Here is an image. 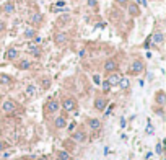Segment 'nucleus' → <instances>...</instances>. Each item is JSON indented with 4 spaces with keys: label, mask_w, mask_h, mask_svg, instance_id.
I'll return each mask as SVG.
<instances>
[{
    "label": "nucleus",
    "mask_w": 166,
    "mask_h": 160,
    "mask_svg": "<svg viewBox=\"0 0 166 160\" xmlns=\"http://www.w3.org/2000/svg\"><path fill=\"white\" fill-rule=\"evenodd\" d=\"M68 20H70V17H68V15H64V17H60V20H59V21L62 23V21H68Z\"/></svg>",
    "instance_id": "c756f323"
},
{
    "label": "nucleus",
    "mask_w": 166,
    "mask_h": 160,
    "mask_svg": "<svg viewBox=\"0 0 166 160\" xmlns=\"http://www.w3.org/2000/svg\"><path fill=\"white\" fill-rule=\"evenodd\" d=\"M99 85H101V88H103V91H104V93H108V91L112 88V87H111V85H109V83H108V80H104V82H101Z\"/></svg>",
    "instance_id": "393cba45"
},
{
    "label": "nucleus",
    "mask_w": 166,
    "mask_h": 160,
    "mask_svg": "<svg viewBox=\"0 0 166 160\" xmlns=\"http://www.w3.org/2000/svg\"><path fill=\"white\" fill-rule=\"evenodd\" d=\"M3 11H5L7 15L13 13V11H15V3L13 2H7L5 5H3Z\"/></svg>",
    "instance_id": "6ab92c4d"
},
{
    "label": "nucleus",
    "mask_w": 166,
    "mask_h": 160,
    "mask_svg": "<svg viewBox=\"0 0 166 160\" xmlns=\"http://www.w3.org/2000/svg\"><path fill=\"white\" fill-rule=\"evenodd\" d=\"M86 123H88V127H90L91 131H99L101 129V121L98 118H90Z\"/></svg>",
    "instance_id": "6e6552de"
},
{
    "label": "nucleus",
    "mask_w": 166,
    "mask_h": 160,
    "mask_svg": "<svg viewBox=\"0 0 166 160\" xmlns=\"http://www.w3.org/2000/svg\"><path fill=\"white\" fill-rule=\"evenodd\" d=\"M23 36H25L26 39H31L36 36V30L34 28H28V30H25V33H23Z\"/></svg>",
    "instance_id": "5701e85b"
},
{
    "label": "nucleus",
    "mask_w": 166,
    "mask_h": 160,
    "mask_svg": "<svg viewBox=\"0 0 166 160\" xmlns=\"http://www.w3.org/2000/svg\"><path fill=\"white\" fill-rule=\"evenodd\" d=\"M117 3H119V5H127L129 3V0H116Z\"/></svg>",
    "instance_id": "7c9ffc66"
},
{
    "label": "nucleus",
    "mask_w": 166,
    "mask_h": 160,
    "mask_svg": "<svg viewBox=\"0 0 166 160\" xmlns=\"http://www.w3.org/2000/svg\"><path fill=\"white\" fill-rule=\"evenodd\" d=\"M3 30H5V23L0 21V31H3Z\"/></svg>",
    "instance_id": "72a5a7b5"
},
{
    "label": "nucleus",
    "mask_w": 166,
    "mask_h": 160,
    "mask_svg": "<svg viewBox=\"0 0 166 160\" xmlns=\"http://www.w3.org/2000/svg\"><path fill=\"white\" fill-rule=\"evenodd\" d=\"M65 126H67V119L64 118V116L55 118V121H54V127H55V129H64Z\"/></svg>",
    "instance_id": "ddd939ff"
},
{
    "label": "nucleus",
    "mask_w": 166,
    "mask_h": 160,
    "mask_svg": "<svg viewBox=\"0 0 166 160\" xmlns=\"http://www.w3.org/2000/svg\"><path fill=\"white\" fill-rule=\"evenodd\" d=\"M147 133H148V134L153 133V127H152V124H150V123H148V126H147Z\"/></svg>",
    "instance_id": "2f4dec72"
},
{
    "label": "nucleus",
    "mask_w": 166,
    "mask_h": 160,
    "mask_svg": "<svg viewBox=\"0 0 166 160\" xmlns=\"http://www.w3.org/2000/svg\"><path fill=\"white\" fill-rule=\"evenodd\" d=\"M18 69H21V70H28V69H31V62L28 61V59H23V61L18 64Z\"/></svg>",
    "instance_id": "4be33fe9"
},
{
    "label": "nucleus",
    "mask_w": 166,
    "mask_h": 160,
    "mask_svg": "<svg viewBox=\"0 0 166 160\" xmlns=\"http://www.w3.org/2000/svg\"><path fill=\"white\" fill-rule=\"evenodd\" d=\"M96 3H98L96 0H88V7H91V8H95V7H96Z\"/></svg>",
    "instance_id": "c85d7f7f"
},
{
    "label": "nucleus",
    "mask_w": 166,
    "mask_h": 160,
    "mask_svg": "<svg viewBox=\"0 0 166 160\" xmlns=\"http://www.w3.org/2000/svg\"><path fill=\"white\" fill-rule=\"evenodd\" d=\"M62 108H64L65 111H74L75 108H77V100L72 98V97L64 98V100H62Z\"/></svg>",
    "instance_id": "f257e3e1"
},
{
    "label": "nucleus",
    "mask_w": 166,
    "mask_h": 160,
    "mask_svg": "<svg viewBox=\"0 0 166 160\" xmlns=\"http://www.w3.org/2000/svg\"><path fill=\"white\" fill-rule=\"evenodd\" d=\"M57 160H72V157H70V154H68L67 150L60 149V150L57 152Z\"/></svg>",
    "instance_id": "f3484780"
},
{
    "label": "nucleus",
    "mask_w": 166,
    "mask_h": 160,
    "mask_svg": "<svg viewBox=\"0 0 166 160\" xmlns=\"http://www.w3.org/2000/svg\"><path fill=\"white\" fill-rule=\"evenodd\" d=\"M85 54H86V53H85V49H82V51L78 53V56H80V57H85Z\"/></svg>",
    "instance_id": "f704fd0d"
},
{
    "label": "nucleus",
    "mask_w": 166,
    "mask_h": 160,
    "mask_svg": "<svg viewBox=\"0 0 166 160\" xmlns=\"http://www.w3.org/2000/svg\"><path fill=\"white\" fill-rule=\"evenodd\" d=\"M129 85H130V82H129V78H125V77H122V78L119 80V83H117V87H119V88H122V90L129 88Z\"/></svg>",
    "instance_id": "412c9836"
},
{
    "label": "nucleus",
    "mask_w": 166,
    "mask_h": 160,
    "mask_svg": "<svg viewBox=\"0 0 166 160\" xmlns=\"http://www.w3.org/2000/svg\"><path fill=\"white\" fill-rule=\"evenodd\" d=\"M2 110H3V113L10 114V113H13V111L17 110V103H15L13 100H7V101L2 103Z\"/></svg>",
    "instance_id": "f03ea898"
},
{
    "label": "nucleus",
    "mask_w": 166,
    "mask_h": 160,
    "mask_svg": "<svg viewBox=\"0 0 166 160\" xmlns=\"http://www.w3.org/2000/svg\"><path fill=\"white\" fill-rule=\"evenodd\" d=\"M38 160H47V158H46V157H39Z\"/></svg>",
    "instance_id": "e433bc0d"
},
{
    "label": "nucleus",
    "mask_w": 166,
    "mask_h": 160,
    "mask_svg": "<svg viewBox=\"0 0 166 160\" xmlns=\"http://www.w3.org/2000/svg\"><path fill=\"white\" fill-rule=\"evenodd\" d=\"M59 108H60V103L57 101V100H51V101L46 105V111L49 114H54V113H57V111H59Z\"/></svg>",
    "instance_id": "7ed1b4c3"
},
{
    "label": "nucleus",
    "mask_w": 166,
    "mask_h": 160,
    "mask_svg": "<svg viewBox=\"0 0 166 160\" xmlns=\"http://www.w3.org/2000/svg\"><path fill=\"white\" fill-rule=\"evenodd\" d=\"M49 85H51V80L44 78V80H42V87H44V88H47V87H49Z\"/></svg>",
    "instance_id": "cd10ccee"
},
{
    "label": "nucleus",
    "mask_w": 166,
    "mask_h": 160,
    "mask_svg": "<svg viewBox=\"0 0 166 160\" xmlns=\"http://www.w3.org/2000/svg\"><path fill=\"white\" fill-rule=\"evenodd\" d=\"M11 83V77L7 74H0V85H10Z\"/></svg>",
    "instance_id": "aec40b11"
},
{
    "label": "nucleus",
    "mask_w": 166,
    "mask_h": 160,
    "mask_svg": "<svg viewBox=\"0 0 166 160\" xmlns=\"http://www.w3.org/2000/svg\"><path fill=\"white\" fill-rule=\"evenodd\" d=\"M116 70H117V62L114 59H108V61L104 62V72L111 74V72H116Z\"/></svg>",
    "instance_id": "39448f33"
},
{
    "label": "nucleus",
    "mask_w": 166,
    "mask_h": 160,
    "mask_svg": "<svg viewBox=\"0 0 166 160\" xmlns=\"http://www.w3.org/2000/svg\"><path fill=\"white\" fill-rule=\"evenodd\" d=\"M0 105H2V101H0Z\"/></svg>",
    "instance_id": "4c0bfd02"
},
{
    "label": "nucleus",
    "mask_w": 166,
    "mask_h": 160,
    "mask_svg": "<svg viewBox=\"0 0 166 160\" xmlns=\"http://www.w3.org/2000/svg\"><path fill=\"white\" fill-rule=\"evenodd\" d=\"M121 78H122V75H121L119 72H111V74H109V77H108V83L111 87H117V83H119Z\"/></svg>",
    "instance_id": "20e7f679"
},
{
    "label": "nucleus",
    "mask_w": 166,
    "mask_h": 160,
    "mask_svg": "<svg viewBox=\"0 0 166 160\" xmlns=\"http://www.w3.org/2000/svg\"><path fill=\"white\" fill-rule=\"evenodd\" d=\"M152 41L155 43V44H163V41H164V36H163V33L161 31H156V33H153V36H152Z\"/></svg>",
    "instance_id": "4468645a"
},
{
    "label": "nucleus",
    "mask_w": 166,
    "mask_h": 160,
    "mask_svg": "<svg viewBox=\"0 0 166 160\" xmlns=\"http://www.w3.org/2000/svg\"><path fill=\"white\" fill-rule=\"evenodd\" d=\"M72 137H74V141L75 142H85L86 141V133H85V131H75L74 134H72Z\"/></svg>",
    "instance_id": "9d476101"
},
{
    "label": "nucleus",
    "mask_w": 166,
    "mask_h": 160,
    "mask_svg": "<svg viewBox=\"0 0 166 160\" xmlns=\"http://www.w3.org/2000/svg\"><path fill=\"white\" fill-rule=\"evenodd\" d=\"M143 69H145V66H143V62L142 61H133L132 62V66H130V72L132 74H140V72H143Z\"/></svg>",
    "instance_id": "423d86ee"
},
{
    "label": "nucleus",
    "mask_w": 166,
    "mask_h": 160,
    "mask_svg": "<svg viewBox=\"0 0 166 160\" xmlns=\"http://www.w3.org/2000/svg\"><path fill=\"white\" fill-rule=\"evenodd\" d=\"M155 152H156V154H163V144H161V142H158V144H156Z\"/></svg>",
    "instance_id": "a878e982"
},
{
    "label": "nucleus",
    "mask_w": 166,
    "mask_h": 160,
    "mask_svg": "<svg viewBox=\"0 0 166 160\" xmlns=\"http://www.w3.org/2000/svg\"><path fill=\"white\" fill-rule=\"evenodd\" d=\"M55 5H57V7H65V2H64V0H59Z\"/></svg>",
    "instance_id": "473e14b6"
},
{
    "label": "nucleus",
    "mask_w": 166,
    "mask_h": 160,
    "mask_svg": "<svg viewBox=\"0 0 166 160\" xmlns=\"http://www.w3.org/2000/svg\"><path fill=\"white\" fill-rule=\"evenodd\" d=\"M17 57H18V49H15V47L7 49V53H5V59H7V61H15Z\"/></svg>",
    "instance_id": "f8f14e48"
},
{
    "label": "nucleus",
    "mask_w": 166,
    "mask_h": 160,
    "mask_svg": "<svg viewBox=\"0 0 166 160\" xmlns=\"http://www.w3.org/2000/svg\"><path fill=\"white\" fill-rule=\"evenodd\" d=\"M155 101H156V105H160V106H163L164 103H166V95H164V91H163V90H160V91L156 93Z\"/></svg>",
    "instance_id": "dca6fc26"
},
{
    "label": "nucleus",
    "mask_w": 166,
    "mask_h": 160,
    "mask_svg": "<svg viewBox=\"0 0 166 160\" xmlns=\"http://www.w3.org/2000/svg\"><path fill=\"white\" fill-rule=\"evenodd\" d=\"M106 106H108V100L106 98H103V97H98L95 100V108L98 111H104L106 110Z\"/></svg>",
    "instance_id": "0eeeda50"
},
{
    "label": "nucleus",
    "mask_w": 166,
    "mask_h": 160,
    "mask_svg": "<svg viewBox=\"0 0 166 160\" xmlns=\"http://www.w3.org/2000/svg\"><path fill=\"white\" fill-rule=\"evenodd\" d=\"M31 21L36 23V25H39V23L42 21V15H41V13H34L33 17H31Z\"/></svg>",
    "instance_id": "b1692460"
},
{
    "label": "nucleus",
    "mask_w": 166,
    "mask_h": 160,
    "mask_svg": "<svg viewBox=\"0 0 166 160\" xmlns=\"http://www.w3.org/2000/svg\"><path fill=\"white\" fill-rule=\"evenodd\" d=\"M93 82H95L96 85H99V83H101V78H99V75H98V74L93 75Z\"/></svg>",
    "instance_id": "bb28decb"
},
{
    "label": "nucleus",
    "mask_w": 166,
    "mask_h": 160,
    "mask_svg": "<svg viewBox=\"0 0 166 160\" xmlns=\"http://www.w3.org/2000/svg\"><path fill=\"white\" fill-rule=\"evenodd\" d=\"M54 41H55V44H57V46L65 44V43H67V34H65V33H55Z\"/></svg>",
    "instance_id": "9b49d317"
},
{
    "label": "nucleus",
    "mask_w": 166,
    "mask_h": 160,
    "mask_svg": "<svg viewBox=\"0 0 166 160\" xmlns=\"http://www.w3.org/2000/svg\"><path fill=\"white\" fill-rule=\"evenodd\" d=\"M25 93H26V97H34V95H36V85H33V83L26 85Z\"/></svg>",
    "instance_id": "a211bd4d"
},
{
    "label": "nucleus",
    "mask_w": 166,
    "mask_h": 160,
    "mask_svg": "<svg viewBox=\"0 0 166 160\" xmlns=\"http://www.w3.org/2000/svg\"><path fill=\"white\" fill-rule=\"evenodd\" d=\"M28 53L33 54L34 57H39V56H41V47H39L38 44H30L28 46Z\"/></svg>",
    "instance_id": "2eb2a0df"
},
{
    "label": "nucleus",
    "mask_w": 166,
    "mask_h": 160,
    "mask_svg": "<svg viewBox=\"0 0 166 160\" xmlns=\"http://www.w3.org/2000/svg\"><path fill=\"white\" fill-rule=\"evenodd\" d=\"M127 10L130 17H139L140 15V7L137 3H127Z\"/></svg>",
    "instance_id": "1a4fd4ad"
},
{
    "label": "nucleus",
    "mask_w": 166,
    "mask_h": 160,
    "mask_svg": "<svg viewBox=\"0 0 166 160\" xmlns=\"http://www.w3.org/2000/svg\"><path fill=\"white\" fill-rule=\"evenodd\" d=\"M3 149H5V144H3V142H0V152H2Z\"/></svg>",
    "instance_id": "c9c22d12"
}]
</instances>
